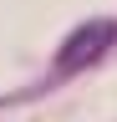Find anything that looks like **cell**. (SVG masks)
<instances>
[{
	"instance_id": "cell-1",
	"label": "cell",
	"mask_w": 117,
	"mask_h": 122,
	"mask_svg": "<svg viewBox=\"0 0 117 122\" xmlns=\"http://www.w3.org/2000/svg\"><path fill=\"white\" fill-rule=\"evenodd\" d=\"M112 41H117V20H86V25H76L61 41V51H56V71H81L92 61H102V51Z\"/></svg>"
}]
</instances>
